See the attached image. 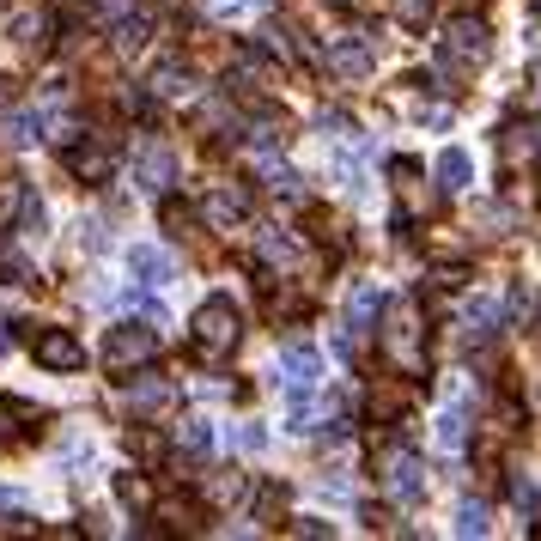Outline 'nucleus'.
Here are the masks:
<instances>
[{
	"label": "nucleus",
	"mask_w": 541,
	"mask_h": 541,
	"mask_svg": "<svg viewBox=\"0 0 541 541\" xmlns=\"http://www.w3.org/2000/svg\"><path fill=\"white\" fill-rule=\"evenodd\" d=\"M195 341H201V353H231L238 347V311H231V298H207L195 311Z\"/></svg>",
	"instance_id": "1"
},
{
	"label": "nucleus",
	"mask_w": 541,
	"mask_h": 541,
	"mask_svg": "<svg viewBox=\"0 0 541 541\" xmlns=\"http://www.w3.org/2000/svg\"><path fill=\"white\" fill-rule=\"evenodd\" d=\"M165 402H171V383L165 377H146L140 390H128V408L134 414H152V408H165Z\"/></svg>",
	"instance_id": "13"
},
{
	"label": "nucleus",
	"mask_w": 541,
	"mask_h": 541,
	"mask_svg": "<svg viewBox=\"0 0 541 541\" xmlns=\"http://www.w3.org/2000/svg\"><path fill=\"white\" fill-rule=\"evenodd\" d=\"M329 67H335V73H365V67H371V49H365L359 37H341V43L329 49Z\"/></svg>",
	"instance_id": "11"
},
{
	"label": "nucleus",
	"mask_w": 541,
	"mask_h": 541,
	"mask_svg": "<svg viewBox=\"0 0 541 541\" xmlns=\"http://www.w3.org/2000/svg\"><path fill=\"white\" fill-rule=\"evenodd\" d=\"M67 165L80 171L86 183H110V177H116V159H110V152H67Z\"/></svg>",
	"instance_id": "12"
},
{
	"label": "nucleus",
	"mask_w": 541,
	"mask_h": 541,
	"mask_svg": "<svg viewBox=\"0 0 541 541\" xmlns=\"http://www.w3.org/2000/svg\"><path fill=\"white\" fill-rule=\"evenodd\" d=\"M43 31H49V13H31V7H25V13L13 19V37H19V43H43Z\"/></svg>",
	"instance_id": "18"
},
{
	"label": "nucleus",
	"mask_w": 541,
	"mask_h": 541,
	"mask_svg": "<svg viewBox=\"0 0 541 541\" xmlns=\"http://www.w3.org/2000/svg\"><path fill=\"white\" fill-rule=\"evenodd\" d=\"M128 274H134L140 286H152V292H159V286L171 280V256H165L159 244H134V250H128Z\"/></svg>",
	"instance_id": "5"
},
{
	"label": "nucleus",
	"mask_w": 541,
	"mask_h": 541,
	"mask_svg": "<svg viewBox=\"0 0 541 541\" xmlns=\"http://www.w3.org/2000/svg\"><path fill=\"white\" fill-rule=\"evenodd\" d=\"M152 359V329H110V341H104V365L110 371H128V365H146Z\"/></svg>",
	"instance_id": "2"
},
{
	"label": "nucleus",
	"mask_w": 541,
	"mask_h": 541,
	"mask_svg": "<svg viewBox=\"0 0 541 541\" xmlns=\"http://www.w3.org/2000/svg\"><path fill=\"white\" fill-rule=\"evenodd\" d=\"M37 365H43V371H80V365H86V347L73 341L67 329H43V335H37Z\"/></svg>",
	"instance_id": "3"
},
{
	"label": "nucleus",
	"mask_w": 541,
	"mask_h": 541,
	"mask_svg": "<svg viewBox=\"0 0 541 541\" xmlns=\"http://www.w3.org/2000/svg\"><path fill=\"white\" fill-rule=\"evenodd\" d=\"M456 535H487V511L481 505H462L456 511Z\"/></svg>",
	"instance_id": "20"
},
{
	"label": "nucleus",
	"mask_w": 541,
	"mask_h": 541,
	"mask_svg": "<svg viewBox=\"0 0 541 541\" xmlns=\"http://www.w3.org/2000/svg\"><path fill=\"white\" fill-rule=\"evenodd\" d=\"M262 444H268L262 426H238V450H262Z\"/></svg>",
	"instance_id": "26"
},
{
	"label": "nucleus",
	"mask_w": 541,
	"mask_h": 541,
	"mask_svg": "<svg viewBox=\"0 0 541 541\" xmlns=\"http://www.w3.org/2000/svg\"><path fill=\"white\" fill-rule=\"evenodd\" d=\"M183 444H189L195 456H207V450H213V426H207V420H189V426H183Z\"/></svg>",
	"instance_id": "19"
},
{
	"label": "nucleus",
	"mask_w": 541,
	"mask_h": 541,
	"mask_svg": "<svg viewBox=\"0 0 541 541\" xmlns=\"http://www.w3.org/2000/svg\"><path fill=\"white\" fill-rule=\"evenodd\" d=\"M177 177V159H171V152L165 146H152V152H140V165H134V183L146 189V195H159L165 183Z\"/></svg>",
	"instance_id": "7"
},
{
	"label": "nucleus",
	"mask_w": 541,
	"mask_h": 541,
	"mask_svg": "<svg viewBox=\"0 0 541 541\" xmlns=\"http://www.w3.org/2000/svg\"><path fill=\"white\" fill-rule=\"evenodd\" d=\"M432 444H438V450H450V456H456V450H462V444H469V420H462V414H456V408H444V414H438V420H432Z\"/></svg>",
	"instance_id": "10"
},
{
	"label": "nucleus",
	"mask_w": 541,
	"mask_h": 541,
	"mask_svg": "<svg viewBox=\"0 0 541 541\" xmlns=\"http://www.w3.org/2000/svg\"><path fill=\"white\" fill-rule=\"evenodd\" d=\"M444 61H481L487 55V25L481 19H456L450 31H444V49H438Z\"/></svg>",
	"instance_id": "4"
},
{
	"label": "nucleus",
	"mask_w": 541,
	"mask_h": 541,
	"mask_svg": "<svg viewBox=\"0 0 541 541\" xmlns=\"http://www.w3.org/2000/svg\"><path fill=\"white\" fill-rule=\"evenodd\" d=\"M116 493H122L128 505H146V481H134V475H122V481H116Z\"/></svg>",
	"instance_id": "24"
},
{
	"label": "nucleus",
	"mask_w": 541,
	"mask_h": 541,
	"mask_svg": "<svg viewBox=\"0 0 541 541\" xmlns=\"http://www.w3.org/2000/svg\"><path fill=\"white\" fill-rule=\"evenodd\" d=\"M469 323H481V335H487V329L499 323V311H493V304H487V298H475V304H469Z\"/></svg>",
	"instance_id": "23"
},
{
	"label": "nucleus",
	"mask_w": 541,
	"mask_h": 541,
	"mask_svg": "<svg viewBox=\"0 0 541 541\" xmlns=\"http://www.w3.org/2000/svg\"><path fill=\"white\" fill-rule=\"evenodd\" d=\"M0 104H7V80H0Z\"/></svg>",
	"instance_id": "27"
},
{
	"label": "nucleus",
	"mask_w": 541,
	"mask_h": 541,
	"mask_svg": "<svg viewBox=\"0 0 541 541\" xmlns=\"http://www.w3.org/2000/svg\"><path fill=\"white\" fill-rule=\"evenodd\" d=\"M438 183H444V189H462V183H469V152H462V146H450L444 159H438Z\"/></svg>",
	"instance_id": "15"
},
{
	"label": "nucleus",
	"mask_w": 541,
	"mask_h": 541,
	"mask_svg": "<svg viewBox=\"0 0 541 541\" xmlns=\"http://www.w3.org/2000/svg\"><path fill=\"white\" fill-rule=\"evenodd\" d=\"M268 0H213V13H225V19H238V13H262Z\"/></svg>",
	"instance_id": "22"
},
{
	"label": "nucleus",
	"mask_w": 541,
	"mask_h": 541,
	"mask_svg": "<svg viewBox=\"0 0 541 541\" xmlns=\"http://www.w3.org/2000/svg\"><path fill=\"white\" fill-rule=\"evenodd\" d=\"M390 493H396V505H420L426 499L420 456H390Z\"/></svg>",
	"instance_id": "6"
},
{
	"label": "nucleus",
	"mask_w": 541,
	"mask_h": 541,
	"mask_svg": "<svg viewBox=\"0 0 541 541\" xmlns=\"http://www.w3.org/2000/svg\"><path fill=\"white\" fill-rule=\"evenodd\" d=\"M116 43H122V49H140V43H146V19H140V13L122 19V25H116Z\"/></svg>",
	"instance_id": "21"
},
{
	"label": "nucleus",
	"mask_w": 541,
	"mask_h": 541,
	"mask_svg": "<svg viewBox=\"0 0 541 541\" xmlns=\"http://www.w3.org/2000/svg\"><path fill=\"white\" fill-rule=\"evenodd\" d=\"M377 311H383V286H359V292H353V304H347V329H353V335H365V329L377 323Z\"/></svg>",
	"instance_id": "9"
},
{
	"label": "nucleus",
	"mask_w": 541,
	"mask_h": 541,
	"mask_svg": "<svg viewBox=\"0 0 541 541\" xmlns=\"http://www.w3.org/2000/svg\"><path fill=\"white\" fill-rule=\"evenodd\" d=\"M7 140H13V146H31V140H43V110H25V116H13V122H7Z\"/></svg>",
	"instance_id": "16"
},
{
	"label": "nucleus",
	"mask_w": 541,
	"mask_h": 541,
	"mask_svg": "<svg viewBox=\"0 0 541 541\" xmlns=\"http://www.w3.org/2000/svg\"><path fill=\"white\" fill-rule=\"evenodd\" d=\"M244 213H250V207H244V195H231V189H225V195H213V201H207V219H213V225H219V231H231V225H238V219H244Z\"/></svg>",
	"instance_id": "14"
},
{
	"label": "nucleus",
	"mask_w": 541,
	"mask_h": 541,
	"mask_svg": "<svg viewBox=\"0 0 541 541\" xmlns=\"http://www.w3.org/2000/svg\"><path fill=\"white\" fill-rule=\"evenodd\" d=\"M189 92H195V80H189V67H183V61H165L159 73H152V98L177 104V98H189Z\"/></svg>",
	"instance_id": "8"
},
{
	"label": "nucleus",
	"mask_w": 541,
	"mask_h": 541,
	"mask_svg": "<svg viewBox=\"0 0 541 541\" xmlns=\"http://www.w3.org/2000/svg\"><path fill=\"white\" fill-rule=\"evenodd\" d=\"M262 183H268L274 195H298V171H292L286 159H268V165H262Z\"/></svg>",
	"instance_id": "17"
},
{
	"label": "nucleus",
	"mask_w": 541,
	"mask_h": 541,
	"mask_svg": "<svg viewBox=\"0 0 541 541\" xmlns=\"http://www.w3.org/2000/svg\"><path fill=\"white\" fill-rule=\"evenodd\" d=\"M517 511L535 523V517H541V493H535V487H517Z\"/></svg>",
	"instance_id": "25"
}]
</instances>
